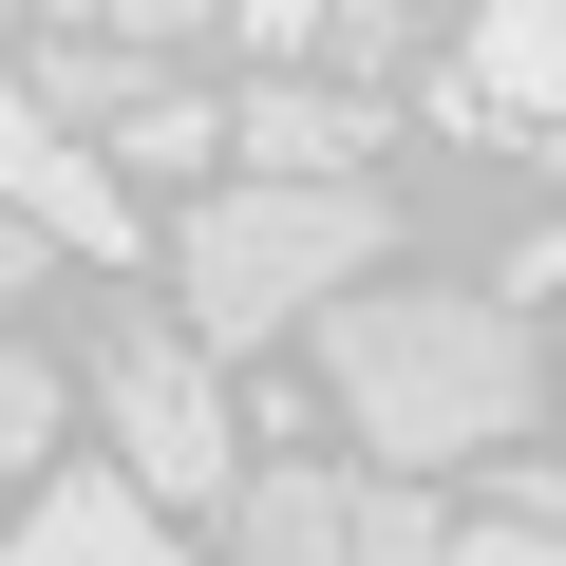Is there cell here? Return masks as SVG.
<instances>
[{"label": "cell", "mask_w": 566, "mask_h": 566, "mask_svg": "<svg viewBox=\"0 0 566 566\" xmlns=\"http://www.w3.org/2000/svg\"><path fill=\"white\" fill-rule=\"evenodd\" d=\"M322 378H340V416H359V453L397 491L434 453L528 434V322L472 303V283H340V303H322Z\"/></svg>", "instance_id": "obj_1"}, {"label": "cell", "mask_w": 566, "mask_h": 566, "mask_svg": "<svg viewBox=\"0 0 566 566\" xmlns=\"http://www.w3.org/2000/svg\"><path fill=\"white\" fill-rule=\"evenodd\" d=\"M170 283H189V359H245L322 322L340 283H378V189H208L170 227Z\"/></svg>", "instance_id": "obj_2"}, {"label": "cell", "mask_w": 566, "mask_h": 566, "mask_svg": "<svg viewBox=\"0 0 566 566\" xmlns=\"http://www.w3.org/2000/svg\"><path fill=\"white\" fill-rule=\"evenodd\" d=\"M95 397H114V491H133V510H208V491H227L245 434H227V378H208L170 322H114V340H95Z\"/></svg>", "instance_id": "obj_3"}, {"label": "cell", "mask_w": 566, "mask_h": 566, "mask_svg": "<svg viewBox=\"0 0 566 566\" xmlns=\"http://www.w3.org/2000/svg\"><path fill=\"white\" fill-rule=\"evenodd\" d=\"M0 227H39V245H76V264H133V189H114V151H76V133L20 114V95H0Z\"/></svg>", "instance_id": "obj_4"}, {"label": "cell", "mask_w": 566, "mask_h": 566, "mask_svg": "<svg viewBox=\"0 0 566 566\" xmlns=\"http://www.w3.org/2000/svg\"><path fill=\"white\" fill-rule=\"evenodd\" d=\"M227 151H245V189H359V151H378V95H322V76H264V95L227 114Z\"/></svg>", "instance_id": "obj_5"}, {"label": "cell", "mask_w": 566, "mask_h": 566, "mask_svg": "<svg viewBox=\"0 0 566 566\" xmlns=\"http://www.w3.org/2000/svg\"><path fill=\"white\" fill-rule=\"evenodd\" d=\"M227 566H359V472H245L227 491Z\"/></svg>", "instance_id": "obj_6"}, {"label": "cell", "mask_w": 566, "mask_h": 566, "mask_svg": "<svg viewBox=\"0 0 566 566\" xmlns=\"http://www.w3.org/2000/svg\"><path fill=\"white\" fill-rule=\"evenodd\" d=\"M0 566H189V547H170L114 472H57V491L20 510V547H0Z\"/></svg>", "instance_id": "obj_7"}, {"label": "cell", "mask_w": 566, "mask_h": 566, "mask_svg": "<svg viewBox=\"0 0 566 566\" xmlns=\"http://www.w3.org/2000/svg\"><path fill=\"white\" fill-rule=\"evenodd\" d=\"M472 95H491V114H566V0L472 20Z\"/></svg>", "instance_id": "obj_8"}, {"label": "cell", "mask_w": 566, "mask_h": 566, "mask_svg": "<svg viewBox=\"0 0 566 566\" xmlns=\"http://www.w3.org/2000/svg\"><path fill=\"white\" fill-rule=\"evenodd\" d=\"M114 151H133V170H189V151H227V114H208V95H170V76H151V95H133V114H114ZM133 170H114V189H133Z\"/></svg>", "instance_id": "obj_9"}, {"label": "cell", "mask_w": 566, "mask_h": 566, "mask_svg": "<svg viewBox=\"0 0 566 566\" xmlns=\"http://www.w3.org/2000/svg\"><path fill=\"white\" fill-rule=\"evenodd\" d=\"M359 566H453V510L397 491V472H359Z\"/></svg>", "instance_id": "obj_10"}, {"label": "cell", "mask_w": 566, "mask_h": 566, "mask_svg": "<svg viewBox=\"0 0 566 566\" xmlns=\"http://www.w3.org/2000/svg\"><path fill=\"white\" fill-rule=\"evenodd\" d=\"M39 453H57V359L0 340V472H39Z\"/></svg>", "instance_id": "obj_11"}, {"label": "cell", "mask_w": 566, "mask_h": 566, "mask_svg": "<svg viewBox=\"0 0 566 566\" xmlns=\"http://www.w3.org/2000/svg\"><path fill=\"white\" fill-rule=\"evenodd\" d=\"M453 566H566V528H528V510H472V528H453Z\"/></svg>", "instance_id": "obj_12"}, {"label": "cell", "mask_w": 566, "mask_h": 566, "mask_svg": "<svg viewBox=\"0 0 566 566\" xmlns=\"http://www.w3.org/2000/svg\"><path fill=\"white\" fill-rule=\"evenodd\" d=\"M39 264H57V245H39V227H0V303H39Z\"/></svg>", "instance_id": "obj_13"}, {"label": "cell", "mask_w": 566, "mask_h": 566, "mask_svg": "<svg viewBox=\"0 0 566 566\" xmlns=\"http://www.w3.org/2000/svg\"><path fill=\"white\" fill-rule=\"evenodd\" d=\"M547 189H566V114H547Z\"/></svg>", "instance_id": "obj_14"}]
</instances>
